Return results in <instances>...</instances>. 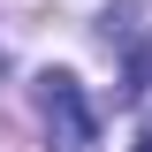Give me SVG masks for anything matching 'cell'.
I'll return each mask as SVG.
<instances>
[{"label":"cell","instance_id":"6da1fadb","mask_svg":"<svg viewBox=\"0 0 152 152\" xmlns=\"http://www.w3.org/2000/svg\"><path fill=\"white\" fill-rule=\"evenodd\" d=\"M38 114H46V145L53 152H99V114L84 99L69 69H46L38 76Z\"/></svg>","mask_w":152,"mask_h":152},{"label":"cell","instance_id":"7a4b0ae2","mask_svg":"<svg viewBox=\"0 0 152 152\" xmlns=\"http://www.w3.org/2000/svg\"><path fill=\"white\" fill-rule=\"evenodd\" d=\"M107 38H122V99L145 91V53H137V8H107Z\"/></svg>","mask_w":152,"mask_h":152},{"label":"cell","instance_id":"3957f363","mask_svg":"<svg viewBox=\"0 0 152 152\" xmlns=\"http://www.w3.org/2000/svg\"><path fill=\"white\" fill-rule=\"evenodd\" d=\"M137 152H152V129H145V137H137Z\"/></svg>","mask_w":152,"mask_h":152}]
</instances>
